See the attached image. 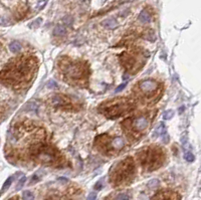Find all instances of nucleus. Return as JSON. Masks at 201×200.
<instances>
[{"label":"nucleus","instance_id":"14","mask_svg":"<svg viewBox=\"0 0 201 200\" xmlns=\"http://www.w3.org/2000/svg\"><path fill=\"white\" fill-rule=\"evenodd\" d=\"M139 20L143 23H149L151 21V15L148 13V11L143 10L139 15Z\"/></svg>","mask_w":201,"mask_h":200},{"label":"nucleus","instance_id":"25","mask_svg":"<svg viewBox=\"0 0 201 200\" xmlns=\"http://www.w3.org/2000/svg\"><path fill=\"white\" fill-rule=\"evenodd\" d=\"M126 86H127V83H123V84H121L120 86H119L117 89H116V93H120L121 90H123L125 87H126Z\"/></svg>","mask_w":201,"mask_h":200},{"label":"nucleus","instance_id":"20","mask_svg":"<svg viewBox=\"0 0 201 200\" xmlns=\"http://www.w3.org/2000/svg\"><path fill=\"white\" fill-rule=\"evenodd\" d=\"M174 116V111L172 110H168L164 112V114H163V118H164V120H170V119L173 118Z\"/></svg>","mask_w":201,"mask_h":200},{"label":"nucleus","instance_id":"6","mask_svg":"<svg viewBox=\"0 0 201 200\" xmlns=\"http://www.w3.org/2000/svg\"><path fill=\"white\" fill-rule=\"evenodd\" d=\"M135 109V104L128 98H117L103 103L99 111L108 119H117L121 116L130 113Z\"/></svg>","mask_w":201,"mask_h":200},{"label":"nucleus","instance_id":"3","mask_svg":"<svg viewBox=\"0 0 201 200\" xmlns=\"http://www.w3.org/2000/svg\"><path fill=\"white\" fill-rule=\"evenodd\" d=\"M29 154L34 161L46 165L58 166L61 162V155L53 146L42 141H36L29 147Z\"/></svg>","mask_w":201,"mask_h":200},{"label":"nucleus","instance_id":"27","mask_svg":"<svg viewBox=\"0 0 201 200\" xmlns=\"http://www.w3.org/2000/svg\"><path fill=\"white\" fill-rule=\"evenodd\" d=\"M95 188L97 189V190H100L102 189V185H100V182H99V183H97L96 184V187Z\"/></svg>","mask_w":201,"mask_h":200},{"label":"nucleus","instance_id":"28","mask_svg":"<svg viewBox=\"0 0 201 200\" xmlns=\"http://www.w3.org/2000/svg\"><path fill=\"white\" fill-rule=\"evenodd\" d=\"M10 200H18V199H17V198H15V197H14V198H11Z\"/></svg>","mask_w":201,"mask_h":200},{"label":"nucleus","instance_id":"1","mask_svg":"<svg viewBox=\"0 0 201 200\" xmlns=\"http://www.w3.org/2000/svg\"><path fill=\"white\" fill-rule=\"evenodd\" d=\"M36 70V61L33 57H20L12 61L2 74L3 80L10 85H24L29 83Z\"/></svg>","mask_w":201,"mask_h":200},{"label":"nucleus","instance_id":"18","mask_svg":"<svg viewBox=\"0 0 201 200\" xmlns=\"http://www.w3.org/2000/svg\"><path fill=\"white\" fill-rule=\"evenodd\" d=\"M9 49L14 52V54H16V52L20 51L21 49V44L18 41H12L10 44H9Z\"/></svg>","mask_w":201,"mask_h":200},{"label":"nucleus","instance_id":"4","mask_svg":"<svg viewBox=\"0 0 201 200\" xmlns=\"http://www.w3.org/2000/svg\"><path fill=\"white\" fill-rule=\"evenodd\" d=\"M136 173V165L132 157H126L118 162L110 172V182L114 186L130 183Z\"/></svg>","mask_w":201,"mask_h":200},{"label":"nucleus","instance_id":"16","mask_svg":"<svg viewBox=\"0 0 201 200\" xmlns=\"http://www.w3.org/2000/svg\"><path fill=\"white\" fill-rule=\"evenodd\" d=\"M67 33V29H65L64 26L62 25H56L53 29V34L56 36H62Z\"/></svg>","mask_w":201,"mask_h":200},{"label":"nucleus","instance_id":"21","mask_svg":"<svg viewBox=\"0 0 201 200\" xmlns=\"http://www.w3.org/2000/svg\"><path fill=\"white\" fill-rule=\"evenodd\" d=\"M159 184H160V182L158 179H152L149 181L148 186L150 187V188H156V187L159 186Z\"/></svg>","mask_w":201,"mask_h":200},{"label":"nucleus","instance_id":"12","mask_svg":"<svg viewBox=\"0 0 201 200\" xmlns=\"http://www.w3.org/2000/svg\"><path fill=\"white\" fill-rule=\"evenodd\" d=\"M52 105L55 106V107H62V108H68V107H71L73 104H71V100L65 96L62 95H58L54 96L52 98Z\"/></svg>","mask_w":201,"mask_h":200},{"label":"nucleus","instance_id":"22","mask_svg":"<svg viewBox=\"0 0 201 200\" xmlns=\"http://www.w3.org/2000/svg\"><path fill=\"white\" fill-rule=\"evenodd\" d=\"M25 181H26V177L25 176H22L20 178V180L18 181L17 185H16V190H20L21 188L23 187V185L25 184Z\"/></svg>","mask_w":201,"mask_h":200},{"label":"nucleus","instance_id":"8","mask_svg":"<svg viewBox=\"0 0 201 200\" xmlns=\"http://www.w3.org/2000/svg\"><path fill=\"white\" fill-rule=\"evenodd\" d=\"M125 133L131 138L139 139L141 136L146 133L149 127V120L145 116L132 117L125 120L122 124Z\"/></svg>","mask_w":201,"mask_h":200},{"label":"nucleus","instance_id":"13","mask_svg":"<svg viewBox=\"0 0 201 200\" xmlns=\"http://www.w3.org/2000/svg\"><path fill=\"white\" fill-rule=\"evenodd\" d=\"M103 25L108 29H114L118 27V22L117 20L114 19V18H109V19H106L103 22Z\"/></svg>","mask_w":201,"mask_h":200},{"label":"nucleus","instance_id":"9","mask_svg":"<svg viewBox=\"0 0 201 200\" xmlns=\"http://www.w3.org/2000/svg\"><path fill=\"white\" fill-rule=\"evenodd\" d=\"M96 148L105 155H115L120 152L125 146V141L121 137H110L108 135H100L97 137L95 141Z\"/></svg>","mask_w":201,"mask_h":200},{"label":"nucleus","instance_id":"26","mask_svg":"<svg viewBox=\"0 0 201 200\" xmlns=\"http://www.w3.org/2000/svg\"><path fill=\"white\" fill-rule=\"evenodd\" d=\"M97 199V194L96 193H91V194L87 196V200H96Z\"/></svg>","mask_w":201,"mask_h":200},{"label":"nucleus","instance_id":"5","mask_svg":"<svg viewBox=\"0 0 201 200\" xmlns=\"http://www.w3.org/2000/svg\"><path fill=\"white\" fill-rule=\"evenodd\" d=\"M138 159L144 170L152 172L159 169L165 161L164 150L157 146H149L138 153Z\"/></svg>","mask_w":201,"mask_h":200},{"label":"nucleus","instance_id":"7","mask_svg":"<svg viewBox=\"0 0 201 200\" xmlns=\"http://www.w3.org/2000/svg\"><path fill=\"white\" fill-rule=\"evenodd\" d=\"M135 92L140 99L145 102H155L161 93V85L155 80L147 79L141 80L135 87Z\"/></svg>","mask_w":201,"mask_h":200},{"label":"nucleus","instance_id":"17","mask_svg":"<svg viewBox=\"0 0 201 200\" xmlns=\"http://www.w3.org/2000/svg\"><path fill=\"white\" fill-rule=\"evenodd\" d=\"M12 181H13V177H12V176L8 177L7 179H6V181L4 182V184H3V186H2V188H1V191H0V195L3 194V193H4L6 190H7L9 187H10V185L12 184Z\"/></svg>","mask_w":201,"mask_h":200},{"label":"nucleus","instance_id":"15","mask_svg":"<svg viewBox=\"0 0 201 200\" xmlns=\"http://www.w3.org/2000/svg\"><path fill=\"white\" fill-rule=\"evenodd\" d=\"M37 109H38V104H37L36 102H29L28 104L26 105V107H25L24 110L26 112H34V113H36L37 112Z\"/></svg>","mask_w":201,"mask_h":200},{"label":"nucleus","instance_id":"2","mask_svg":"<svg viewBox=\"0 0 201 200\" xmlns=\"http://www.w3.org/2000/svg\"><path fill=\"white\" fill-rule=\"evenodd\" d=\"M58 67L68 83L80 87H83L87 83L90 70L86 62L64 57L59 61Z\"/></svg>","mask_w":201,"mask_h":200},{"label":"nucleus","instance_id":"24","mask_svg":"<svg viewBox=\"0 0 201 200\" xmlns=\"http://www.w3.org/2000/svg\"><path fill=\"white\" fill-rule=\"evenodd\" d=\"M116 200H130V196L126 194V193H122V194H119L117 196Z\"/></svg>","mask_w":201,"mask_h":200},{"label":"nucleus","instance_id":"10","mask_svg":"<svg viewBox=\"0 0 201 200\" xmlns=\"http://www.w3.org/2000/svg\"><path fill=\"white\" fill-rule=\"evenodd\" d=\"M121 64L132 74L140 70L145 64V57L138 51H125L121 54Z\"/></svg>","mask_w":201,"mask_h":200},{"label":"nucleus","instance_id":"19","mask_svg":"<svg viewBox=\"0 0 201 200\" xmlns=\"http://www.w3.org/2000/svg\"><path fill=\"white\" fill-rule=\"evenodd\" d=\"M34 195L32 192H30L29 190H25L22 193V200H33Z\"/></svg>","mask_w":201,"mask_h":200},{"label":"nucleus","instance_id":"11","mask_svg":"<svg viewBox=\"0 0 201 200\" xmlns=\"http://www.w3.org/2000/svg\"><path fill=\"white\" fill-rule=\"evenodd\" d=\"M152 200H180V196L172 190H161L154 195Z\"/></svg>","mask_w":201,"mask_h":200},{"label":"nucleus","instance_id":"23","mask_svg":"<svg viewBox=\"0 0 201 200\" xmlns=\"http://www.w3.org/2000/svg\"><path fill=\"white\" fill-rule=\"evenodd\" d=\"M184 158H185V160H186L187 162H190V163L195 160V157H194V155L191 152H187L186 154H185Z\"/></svg>","mask_w":201,"mask_h":200}]
</instances>
